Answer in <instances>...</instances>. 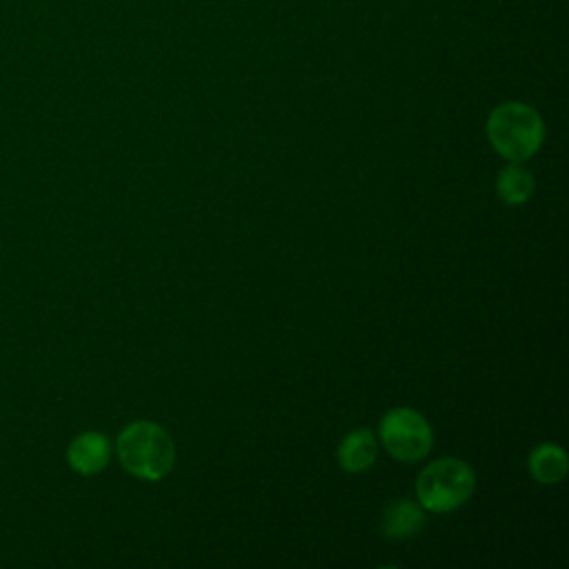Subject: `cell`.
<instances>
[{
	"label": "cell",
	"mask_w": 569,
	"mask_h": 569,
	"mask_svg": "<svg viewBox=\"0 0 569 569\" xmlns=\"http://www.w3.org/2000/svg\"><path fill=\"white\" fill-rule=\"evenodd\" d=\"M376 460V438L369 429H358L345 436L338 447V462L345 471L358 473L373 465Z\"/></svg>",
	"instance_id": "6"
},
{
	"label": "cell",
	"mask_w": 569,
	"mask_h": 569,
	"mask_svg": "<svg viewBox=\"0 0 569 569\" xmlns=\"http://www.w3.org/2000/svg\"><path fill=\"white\" fill-rule=\"evenodd\" d=\"M425 522L422 509L411 500H396L382 516V533L387 538H409Z\"/></svg>",
	"instance_id": "7"
},
{
	"label": "cell",
	"mask_w": 569,
	"mask_h": 569,
	"mask_svg": "<svg viewBox=\"0 0 569 569\" xmlns=\"http://www.w3.org/2000/svg\"><path fill=\"white\" fill-rule=\"evenodd\" d=\"M567 453L558 445H538L529 456V471L542 485H556L567 476Z\"/></svg>",
	"instance_id": "8"
},
{
	"label": "cell",
	"mask_w": 569,
	"mask_h": 569,
	"mask_svg": "<svg viewBox=\"0 0 569 569\" xmlns=\"http://www.w3.org/2000/svg\"><path fill=\"white\" fill-rule=\"evenodd\" d=\"M498 196L509 204H522L533 193V176L518 162L507 164L498 173Z\"/></svg>",
	"instance_id": "9"
},
{
	"label": "cell",
	"mask_w": 569,
	"mask_h": 569,
	"mask_svg": "<svg viewBox=\"0 0 569 569\" xmlns=\"http://www.w3.org/2000/svg\"><path fill=\"white\" fill-rule=\"evenodd\" d=\"M487 138L502 158L520 162L540 149L545 124L533 107L525 102H502L487 118Z\"/></svg>",
	"instance_id": "2"
},
{
	"label": "cell",
	"mask_w": 569,
	"mask_h": 569,
	"mask_svg": "<svg viewBox=\"0 0 569 569\" xmlns=\"http://www.w3.org/2000/svg\"><path fill=\"white\" fill-rule=\"evenodd\" d=\"M473 487V469L458 458H440L427 465L416 480V493L420 505L433 513H447L458 509L469 500Z\"/></svg>",
	"instance_id": "3"
},
{
	"label": "cell",
	"mask_w": 569,
	"mask_h": 569,
	"mask_svg": "<svg viewBox=\"0 0 569 569\" xmlns=\"http://www.w3.org/2000/svg\"><path fill=\"white\" fill-rule=\"evenodd\" d=\"M111 458V445L104 433L84 431L76 436L67 447V462L80 476H93L107 467Z\"/></svg>",
	"instance_id": "5"
},
{
	"label": "cell",
	"mask_w": 569,
	"mask_h": 569,
	"mask_svg": "<svg viewBox=\"0 0 569 569\" xmlns=\"http://www.w3.org/2000/svg\"><path fill=\"white\" fill-rule=\"evenodd\" d=\"M380 440L385 449L402 462H416L431 449L433 433L422 413L409 407H396L380 420Z\"/></svg>",
	"instance_id": "4"
},
{
	"label": "cell",
	"mask_w": 569,
	"mask_h": 569,
	"mask_svg": "<svg viewBox=\"0 0 569 569\" xmlns=\"http://www.w3.org/2000/svg\"><path fill=\"white\" fill-rule=\"evenodd\" d=\"M116 449L122 467L142 480L164 478L176 460L171 436L149 420L127 425L118 436Z\"/></svg>",
	"instance_id": "1"
}]
</instances>
